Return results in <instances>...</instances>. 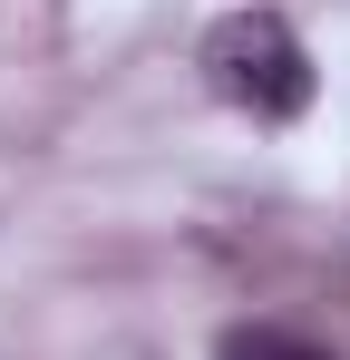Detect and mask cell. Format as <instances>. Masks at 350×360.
<instances>
[{"mask_svg":"<svg viewBox=\"0 0 350 360\" xmlns=\"http://www.w3.org/2000/svg\"><path fill=\"white\" fill-rule=\"evenodd\" d=\"M224 360H331V351H321V341H302V331L253 321V331H224Z\"/></svg>","mask_w":350,"mask_h":360,"instance_id":"2","label":"cell"},{"mask_svg":"<svg viewBox=\"0 0 350 360\" xmlns=\"http://www.w3.org/2000/svg\"><path fill=\"white\" fill-rule=\"evenodd\" d=\"M205 88L224 108H243V117L283 127L311 108V49H302V30L283 10H224L205 30Z\"/></svg>","mask_w":350,"mask_h":360,"instance_id":"1","label":"cell"}]
</instances>
